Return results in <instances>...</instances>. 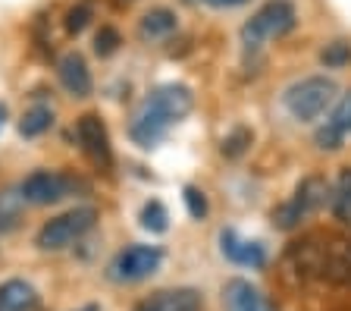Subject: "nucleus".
<instances>
[{"mask_svg": "<svg viewBox=\"0 0 351 311\" xmlns=\"http://www.w3.org/2000/svg\"><path fill=\"white\" fill-rule=\"evenodd\" d=\"M195 107V91L182 82H169V85H160V89H154L151 95L145 97L135 117H132V126H129V135L135 145L141 148H154V145H160L163 135L185 119Z\"/></svg>", "mask_w": 351, "mask_h": 311, "instance_id": "nucleus-1", "label": "nucleus"}, {"mask_svg": "<svg viewBox=\"0 0 351 311\" xmlns=\"http://www.w3.org/2000/svg\"><path fill=\"white\" fill-rule=\"evenodd\" d=\"M298 270L323 283L351 286V242L348 239H307L298 249Z\"/></svg>", "mask_w": 351, "mask_h": 311, "instance_id": "nucleus-2", "label": "nucleus"}, {"mask_svg": "<svg viewBox=\"0 0 351 311\" xmlns=\"http://www.w3.org/2000/svg\"><path fill=\"white\" fill-rule=\"evenodd\" d=\"M295 25H298V13H295L292 3L289 0H270V3H263L248 23L241 25V45L248 51H257L267 41H276V38L289 35Z\"/></svg>", "mask_w": 351, "mask_h": 311, "instance_id": "nucleus-3", "label": "nucleus"}, {"mask_svg": "<svg viewBox=\"0 0 351 311\" xmlns=\"http://www.w3.org/2000/svg\"><path fill=\"white\" fill-rule=\"evenodd\" d=\"M95 223H97V207L91 205L73 207V211H66V214L44 223L35 236V245L41 252H63V249L79 242L85 233L95 230Z\"/></svg>", "mask_w": 351, "mask_h": 311, "instance_id": "nucleus-4", "label": "nucleus"}, {"mask_svg": "<svg viewBox=\"0 0 351 311\" xmlns=\"http://www.w3.org/2000/svg\"><path fill=\"white\" fill-rule=\"evenodd\" d=\"M336 95L339 85L329 76H307L285 91V111L298 123H314L317 117L326 113V107L336 101Z\"/></svg>", "mask_w": 351, "mask_h": 311, "instance_id": "nucleus-5", "label": "nucleus"}, {"mask_svg": "<svg viewBox=\"0 0 351 311\" xmlns=\"http://www.w3.org/2000/svg\"><path fill=\"white\" fill-rule=\"evenodd\" d=\"M329 198H332V192H329L326 179L323 176H307V179L298 183V189H295L292 198L273 211V223H276L279 230H295V227L301 223V217L320 211Z\"/></svg>", "mask_w": 351, "mask_h": 311, "instance_id": "nucleus-6", "label": "nucleus"}, {"mask_svg": "<svg viewBox=\"0 0 351 311\" xmlns=\"http://www.w3.org/2000/svg\"><path fill=\"white\" fill-rule=\"evenodd\" d=\"M163 264V252L157 245H129L123 252H117V258L107 264V277L113 283H138L147 280L151 274H157Z\"/></svg>", "mask_w": 351, "mask_h": 311, "instance_id": "nucleus-7", "label": "nucleus"}, {"mask_svg": "<svg viewBox=\"0 0 351 311\" xmlns=\"http://www.w3.org/2000/svg\"><path fill=\"white\" fill-rule=\"evenodd\" d=\"M73 189H75V179L60 170H35L19 183L22 201H25V205H35V207L57 205V201H63Z\"/></svg>", "mask_w": 351, "mask_h": 311, "instance_id": "nucleus-8", "label": "nucleus"}, {"mask_svg": "<svg viewBox=\"0 0 351 311\" xmlns=\"http://www.w3.org/2000/svg\"><path fill=\"white\" fill-rule=\"evenodd\" d=\"M75 139H79L82 151L97 170H110L113 167V148H110V135L107 126L97 113H82L75 123Z\"/></svg>", "mask_w": 351, "mask_h": 311, "instance_id": "nucleus-9", "label": "nucleus"}, {"mask_svg": "<svg viewBox=\"0 0 351 311\" xmlns=\"http://www.w3.org/2000/svg\"><path fill=\"white\" fill-rule=\"evenodd\" d=\"M135 311H204V299L191 286L157 289L135 305Z\"/></svg>", "mask_w": 351, "mask_h": 311, "instance_id": "nucleus-10", "label": "nucleus"}, {"mask_svg": "<svg viewBox=\"0 0 351 311\" xmlns=\"http://www.w3.org/2000/svg\"><path fill=\"white\" fill-rule=\"evenodd\" d=\"M57 76H60V85L73 97H88L91 89H95V79H91V69H88V60L82 57L79 51H69L60 57L57 63Z\"/></svg>", "mask_w": 351, "mask_h": 311, "instance_id": "nucleus-11", "label": "nucleus"}, {"mask_svg": "<svg viewBox=\"0 0 351 311\" xmlns=\"http://www.w3.org/2000/svg\"><path fill=\"white\" fill-rule=\"evenodd\" d=\"M223 308L226 311H273V305L267 302V296L251 280L232 277L223 286Z\"/></svg>", "mask_w": 351, "mask_h": 311, "instance_id": "nucleus-12", "label": "nucleus"}, {"mask_svg": "<svg viewBox=\"0 0 351 311\" xmlns=\"http://www.w3.org/2000/svg\"><path fill=\"white\" fill-rule=\"evenodd\" d=\"M219 242H223V255H226L229 261H235V264L254 267V270L267 264V252H263V245L241 239L235 230H223L219 233Z\"/></svg>", "mask_w": 351, "mask_h": 311, "instance_id": "nucleus-13", "label": "nucleus"}, {"mask_svg": "<svg viewBox=\"0 0 351 311\" xmlns=\"http://www.w3.org/2000/svg\"><path fill=\"white\" fill-rule=\"evenodd\" d=\"M38 292L25 280H7L0 283V311H35Z\"/></svg>", "mask_w": 351, "mask_h": 311, "instance_id": "nucleus-14", "label": "nucleus"}, {"mask_svg": "<svg viewBox=\"0 0 351 311\" xmlns=\"http://www.w3.org/2000/svg\"><path fill=\"white\" fill-rule=\"evenodd\" d=\"M176 13L167 7H154L141 16L138 23V38L141 41H160V38H169L176 32Z\"/></svg>", "mask_w": 351, "mask_h": 311, "instance_id": "nucleus-15", "label": "nucleus"}, {"mask_svg": "<svg viewBox=\"0 0 351 311\" xmlns=\"http://www.w3.org/2000/svg\"><path fill=\"white\" fill-rule=\"evenodd\" d=\"M51 126H53V111L47 107V104H35V107H29V111L22 113L19 135H25V139H38V135H44Z\"/></svg>", "mask_w": 351, "mask_h": 311, "instance_id": "nucleus-16", "label": "nucleus"}, {"mask_svg": "<svg viewBox=\"0 0 351 311\" xmlns=\"http://www.w3.org/2000/svg\"><path fill=\"white\" fill-rule=\"evenodd\" d=\"M22 207H25V201H22L19 189H7V192H0V233H10V230L19 227Z\"/></svg>", "mask_w": 351, "mask_h": 311, "instance_id": "nucleus-17", "label": "nucleus"}, {"mask_svg": "<svg viewBox=\"0 0 351 311\" xmlns=\"http://www.w3.org/2000/svg\"><path fill=\"white\" fill-rule=\"evenodd\" d=\"M332 214H336V220H342L345 227H351V167L348 170H342V176H339L336 189H332Z\"/></svg>", "mask_w": 351, "mask_h": 311, "instance_id": "nucleus-18", "label": "nucleus"}, {"mask_svg": "<svg viewBox=\"0 0 351 311\" xmlns=\"http://www.w3.org/2000/svg\"><path fill=\"white\" fill-rule=\"evenodd\" d=\"M138 220H141V227H145L147 233H167L169 230V211H167V205H163L160 198L145 201Z\"/></svg>", "mask_w": 351, "mask_h": 311, "instance_id": "nucleus-19", "label": "nucleus"}, {"mask_svg": "<svg viewBox=\"0 0 351 311\" xmlns=\"http://www.w3.org/2000/svg\"><path fill=\"white\" fill-rule=\"evenodd\" d=\"M326 126L332 129V133H339L342 139H345V133H351V89L336 101V107H332V113H329V119H326Z\"/></svg>", "mask_w": 351, "mask_h": 311, "instance_id": "nucleus-20", "label": "nucleus"}, {"mask_svg": "<svg viewBox=\"0 0 351 311\" xmlns=\"http://www.w3.org/2000/svg\"><path fill=\"white\" fill-rule=\"evenodd\" d=\"M91 16H95V7H91V0H79L75 7L66 10V19H63L66 32H69V35H79V32H85L88 23H91Z\"/></svg>", "mask_w": 351, "mask_h": 311, "instance_id": "nucleus-21", "label": "nucleus"}, {"mask_svg": "<svg viewBox=\"0 0 351 311\" xmlns=\"http://www.w3.org/2000/svg\"><path fill=\"white\" fill-rule=\"evenodd\" d=\"M251 141H254V133H251L248 126H235L232 133L223 139V154L235 161V157H241L245 151L251 148Z\"/></svg>", "mask_w": 351, "mask_h": 311, "instance_id": "nucleus-22", "label": "nucleus"}, {"mask_svg": "<svg viewBox=\"0 0 351 311\" xmlns=\"http://www.w3.org/2000/svg\"><path fill=\"white\" fill-rule=\"evenodd\" d=\"M119 45H123L119 32L113 29V25H101V32L95 35V54L97 57H113V54L119 51Z\"/></svg>", "mask_w": 351, "mask_h": 311, "instance_id": "nucleus-23", "label": "nucleus"}, {"mask_svg": "<svg viewBox=\"0 0 351 311\" xmlns=\"http://www.w3.org/2000/svg\"><path fill=\"white\" fill-rule=\"evenodd\" d=\"M320 60H323V67H345L351 60V45L348 41H332V45H326L323 47V54H320Z\"/></svg>", "mask_w": 351, "mask_h": 311, "instance_id": "nucleus-24", "label": "nucleus"}, {"mask_svg": "<svg viewBox=\"0 0 351 311\" xmlns=\"http://www.w3.org/2000/svg\"><path fill=\"white\" fill-rule=\"evenodd\" d=\"M182 198H185V207L195 220H204L207 217V195L197 189V185H185L182 189Z\"/></svg>", "mask_w": 351, "mask_h": 311, "instance_id": "nucleus-25", "label": "nucleus"}, {"mask_svg": "<svg viewBox=\"0 0 351 311\" xmlns=\"http://www.w3.org/2000/svg\"><path fill=\"white\" fill-rule=\"evenodd\" d=\"M317 145H320V148L336 151L339 145H342V135H339V133H332V129H329V126H323V129H317Z\"/></svg>", "mask_w": 351, "mask_h": 311, "instance_id": "nucleus-26", "label": "nucleus"}, {"mask_svg": "<svg viewBox=\"0 0 351 311\" xmlns=\"http://www.w3.org/2000/svg\"><path fill=\"white\" fill-rule=\"evenodd\" d=\"M239 3H245V0H213L210 7H217V10H223V7H239Z\"/></svg>", "mask_w": 351, "mask_h": 311, "instance_id": "nucleus-27", "label": "nucleus"}, {"mask_svg": "<svg viewBox=\"0 0 351 311\" xmlns=\"http://www.w3.org/2000/svg\"><path fill=\"white\" fill-rule=\"evenodd\" d=\"M3 123H7V107L0 104V129H3Z\"/></svg>", "mask_w": 351, "mask_h": 311, "instance_id": "nucleus-28", "label": "nucleus"}, {"mask_svg": "<svg viewBox=\"0 0 351 311\" xmlns=\"http://www.w3.org/2000/svg\"><path fill=\"white\" fill-rule=\"evenodd\" d=\"M185 3H191V7H195V3H207V7H210L213 0H185Z\"/></svg>", "mask_w": 351, "mask_h": 311, "instance_id": "nucleus-29", "label": "nucleus"}, {"mask_svg": "<svg viewBox=\"0 0 351 311\" xmlns=\"http://www.w3.org/2000/svg\"><path fill=\"white\" fill-rule=\"evenodd\" d=\"M75 311H101L97 305H85V308H75Z\"/></svg>", "mask_w": 351, "mask_h": 311, "instance_id": "nucleus-30", "label": "nucleus"}]
</instances>
